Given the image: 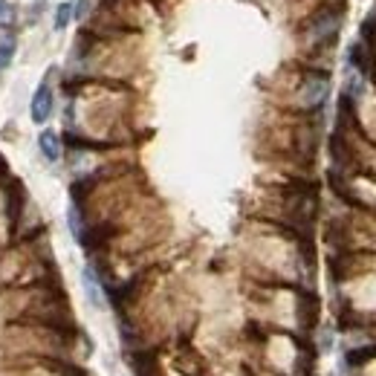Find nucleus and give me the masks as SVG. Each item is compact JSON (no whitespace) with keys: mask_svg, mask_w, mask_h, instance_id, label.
<instances>
[{"mask_svg":"<svg viewBox=\"0 0 376 376\" xmlns=\"http://www.w3.org/2000/svg\"><path fill=\"white\" fill-rule=\"evenodd\" d=\"M50 113H52V90H50V84H41L35 90V96H32L29 116H32L35 125H44L50 119Z\"/></svg>","mask_w":376,"mask_h":376,"instance_id":"f03ea898","label":"nucleus"},{"mask_svg":"<svg viewBox=\"0 0 376 376\" xmlns=\"http://www.w3.org/2000/svg\"><path fill=\"white\" fill-rule=\"evenodd\" d=\"M38 148H41L47 163H58V160H61V140H58L55 130H44L41 136H38Z\"/></svg>","mask_w":376,"mask_h":376,"instance_id":"39448f33","label":"nucleus"},{"mask_svg":"<svg viewBox=\"0 0 376 376\" xmlns=\"http://www.w3.org/2000/svg\"><path fill=\"white\" fill-rule=\"evenodd\" d=\"M327 90H330V84H327V78H324V75H313V78H307L304 93H301L304 105H310V107L322 105L324 98H327Z\"/></svg>","mask_w":376,"mask_h":376,"instance_id":"7ed1b4c3","label":"nucleus"},{"mask_svg":"<svg viewBox=\"0 0 376 376\" xmlns=\"http://www.w3.org/2000/svg\"><path fill=\"white\" fill-rule=\"evenodd\" d=\"M12 55H15V44H12V41L0 44V70H6V67L12 64Z\"/></svg>","mask_w":376,"mask_h":376,"instance_id":"6e6552de","label":"nucleus"},{"mask_svg":"<svg viewBox=\"0 0 376 376\" xmlns=\"http://www.w3.org/2000/svg\"><path fill=\"white\" fill-rule=\"evenodd\" d=\"M82 284H84V295H87V301L96 307V310H102L105 307V295H102V284H98L96 278V272L90 266L82 269Z\"/></svg>","mask_w":376,"mask_h":376,"instance_id":"20e7f679","label":"nucleus"},{"mask_svg":"<svg viewBox=\"0 0 376 376\" xmlns=\"http://www.w3.org/2000/svg\"><path fill=\"white\" fill-rule=\"evenodd\" d=\"M70 21H73V3H58L55 17H52L55 29H67V27H70Z\"/></svg>","mask_w":376,"mask_h":376,"instance_id":"423d86ee","label":"nucleus"},{"mask_svg":"<svg viewBox=\"0 0 376 376\" xmlns=\"http://www.w3.org/2000/svg\"><path fill=\"white\" fill-rule=\"evenodd\" d=\"M67 223H70V232H73L75 241H82V237H84V226H82V217H78V209L75 206L67 211Z\"/></svg>","mask_w":376,"mask_h":376,"instance_id":"0eeeda50","label":"nucleus"},{"mask_svg":"<svg viewBox=\"0 0 376 376\" xmlns=\"http://www.w3.org/2000/svg\"><path fill=\"white\" fill-rule=\"evenodd\" d=\"M87 3H90V0H78V3L73 6V17H84L87 15Z\"/></svg>","mask_w":376,"mask_h":376,"instance_id":"9d476101","label":"nucleus"},{"mask_svg":"<svg viewBox=\"0 0 376 376\" xmlns=\"http://www.w3.org/2000/svg\"><path fill=\"white\" fill-rule=\"evenodd\" d=\"M339 24H342L339 12H322V15L313 21V27L307 29L310 44H324V41H333L336 32H339Z\"/></svg>","mask_w":376,"mask_h":376,"instance_id":"f257e3e1","label":"nucleus"},{"mask_svg":"<svg viewBox=\"0 0 376 376\" xmlns=\"http://www.w3.org/2000/svg\"><path fill=\"white\" fill-rule=\"evenodd\" d=\"M15 21V9L6 3V0H0V27H9Z\"/></svg>","mask_w":376,"mask_h":376,"instance_id":"1a4fd4ad","label":"nucleus"}]
</instances>
